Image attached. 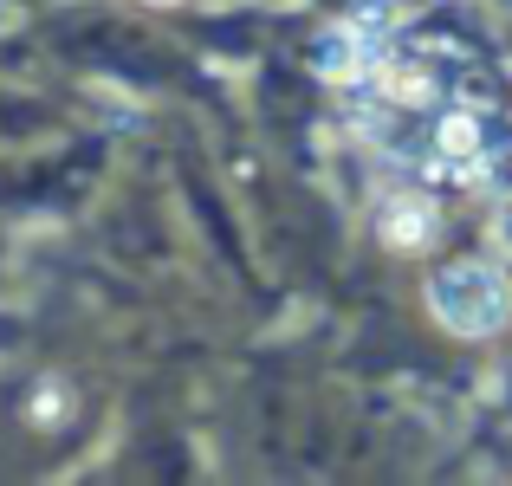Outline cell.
<instances>
[{
    "mask_svg": "<svg viewBox=\"0 0 512 486\" xmlns=\"http://www.w3.org/2000/svg\"><path fill=\"white\" fill-rule=\"evenodd\" d=\"M428 312L454 337H493L512 318V279L493 260H454L428 279Z\"/></svg>",
    "mask_w": 512,
    "mask_h": 486,
    "instance_id": "6da1fadb",
    "label": "cell"
},
{
    "mask_svg": "<svg viewBox=\"0 0 512 486\" xmlns=\"http://www.w3.org/2000/svg\"><path fill=\"white\" fill-rule=\"evenodd\" d=\"M435 156H441V169H454V175H480L487 169V156H493V124L480 111H448L435 124Z\"/></svg>",
    "mask_w": 512,
    "mask_h": 486,
    "instance_id": "7a4b0ae2",
    "label": "cell"
},
{
    "mask_svg": "<svg viewBox=\"0 0 512 486\" xmlns=\"http://www.w3.org/2000/svg\"><path fill=\"white\" fill-rule=\"evenodd\" d=\"M376 234H383L389 253H422V247H435L441 214H435L428 195H389L383 208H376Z\"/></svg>",
    "mask_w": 512,
    "mask_h": 486,
    "instance_id": "3957f363",
    "label": "cell"
},
{
    "mask_svg": "<svg viewBox=\"0 0 512 486\" xmlns=\"http://www.w3.org/2000/svg\"><path fill=\"white\" fill-rule=\"evenodd\" d=\"M344 26L363 46H389V39H396V0H357V7L344 13Z\"/></svg>",
    "mask_w": 512,
    "mask_h": 486,
    "instance_id": "277c9868",
    "label": "cell"
}]
</instances>
